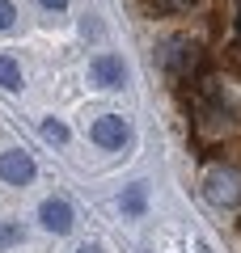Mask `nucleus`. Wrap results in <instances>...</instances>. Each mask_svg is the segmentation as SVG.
<instances>
[{"label":"nucleus","instance_id":"f8f14e48","mask_svg":"<svg viewBox=\"0 0 241 253\" xmlns=\"http://www.w3.org/2000/svg\"><path fill=\"white\" fill-rule=\"evenodd\" d=\"M13 241H21V228H13V224H0V249H4V245H13Z\"/></svg>","mask_w":241,"mask_h":253},{"label":"nucleus","instance_id":"6e6552de","mask_svg":"<svg viewBox=\"0 0 241 253\" xmlns=\"http://www.w3.org/2000/svg\"><path fill=\"white\" fill-rule=\"evenodd\" d=\"M144 203H148V199H144V186H127L123 190V194H119V211H123V215H144Z\"/></svg>","mask_w":241,"mask_h":253},{"label":"nucleus","instance_id":"39448f33","mask_svg":"<svg viewBox=\"0 0 241 253\" xmlns=\"http://www.w3.org/2000/svg\"><path fill=\"white\" fill-rule=\"evenodd\" d=\"M0 177L9 186H26V181H34V161L21 148H9V152H0Z\"/></svg>","mask_w":241,"mask_h":253},{"label":"nucleus","instance_id":"dca6fc26","mask_svg":"<svg viewBox=\"0 0 241 253\" xmlns=\"http://www.w3.org/2000/svg\"><path fill=\"white\" fill-rule=\"evenodd\" d=\"M237 30H241V21H237Z\"/></svg>","mask_w":241,"mask_h":253},{"label":"nucleus","instance_id":"20e7f679","mask_svg":"<svg viewBox=\"0 0 241 253\" xmlns=\"http://www.w3.org/2000/svg\"><path fill=\"white\" fill-rule=\"evenodd\" d=\"M89 76H93V84H98V89H123L127 68H123V59H119V55H98V59L89 63Z\"/></svg>","mask_w":241,"mask_h":253},{"label":"nucleus","instance_id":"7ed1b4c3","mask_svg":"<svg viewBox=\"0 0 241 253\" xmlns=\"http://www.w3.org/2000/svg\"><path fill=\"white\" fill-rule=\"evenodd\" d=\"M89 135H93V144H98V148L119 152V148L131 139V126H127V118H119V114H102V118H93Z\"/></svg>","mask_w":241,"mask_h":253},{"label":"nucleus","instance_id":"2eb2a0df","mask_svg":"<svg viewBox=\"0 0 241 253\" xmlns=\"http://www.w3.org/2000/svg\"><path fill=\"white\" fill-rule=\"evenodd\" d=\"M195 253H207V249H203V245H199V249H195Z\"/></svg>","mask_w":241,"mask_h":253},{"label":"nucleus","instance_id":"1a4fd4ad","mask_svg":"<svg viewBox=\"0 0 241 253\" xmlns=\"http://www.w3.org/2000/svg\"><path fill=\"white\" fill-rule=\"evenodd\" d=\"M0 89H9V93L21 89V63L13 55H0Z\"/></svg>","mask_w":241,"mask_h":253},{"label":"nucleus","instance_id":"ddd939ff","mask_svg":"<svg viewBox=\"0 0 241 253\" xmlns=\"http://www.w3.org/2000/svg\"><path fill=\"white\" fill-rule=\"evenodd\" d=\"M43 9H51V13H63V9H68V0H43Z\"/></svg>","mask_w":241,"mask_h":253},{"label":"nucleus","instance_id":"4468645a","mask_svg":"<svg viewBox=\"0 0 241 253\" xmlns=\"http://www.w3.org/2000/svg\"><path fill=\"white\" fill-rule=\"evenodd\" d=\"M76 253H102V245H80Z\"/></svg>","mask_w":241,"mask_h":253},{"label":"nucleus","instance_id":"9b49d317","mask_svg":"<svg viewBox=\"0 0 241 253\" xmlns=\"http://www.w3.org/2000/svg\"><path fill=\"white\" fill-rule=\"evenodd\" d=\"M13 21H17V4L13 0H0V30H13Z\"/></svg>","mask_w":241,"mask_h":253},{"label":"nucleus","instance_id":"f257e3e1","mask_svg":"<svg viewBox=\"0 0 241 253\" xmlns=\"http://www.w3.org/2000/svg\"><path fill=\"white\" fill-rule=\"evenodd\" d=\"M203 199L212 207H237L241 203V169L233 165H212L203 173Z\"/></svg>","mask_w":241,"mask_h":253},{"label":"nucleus","instance_id":"f03ea898","mask_svg":"<svg viewBox=\"0 0 241 253\" xmlns=\"http://www.w3.org/2000/svg\"><path fill=\"white\" fill-rule=\"evenodd\" d=\"M161 59H165V72L174 76V81H186V76H195V68L203 63V51H199L190 38H170L165 42V51H161Z\"/></svg>","mask_w":241,"mask_h":253},{"label":"nucleus","instance_id":"0eeeda50","mask_svg":"<svg viewBox=\"0 0 241 253\" xmlns=\"http://www.w3.org/2000/svg\"><path fill=\"white\" fill-rule=\"evenodd\" d=\"M203 0H148V9L161 17H182V13H195Z\"/></svg>","mask_w":241,"mask_h":253},{"label":"nucleus","instance_id":"9d476101","mask_svg":"<svg viewBox=\"0 0 241 253\" xmlns=\"http://www.w3.org/2000/svg\"><path fill=\"white\" fill-rule=\"evenodd\" d=\"M43 139H51V144H68V126L55 123V118H47V123H43Z\"/></svg>","mask_w":241,"mask_h":253},{"label":"nucleus","instance_id":"423d86ee","mask_svg":"<svg viewBox=\"0 0 241 253\" xmlns=\"http://www.w3.org/2000/svg\"><path fill=\"white\" fill-rule=\"evenodd\" d=\"M38 219H43V228H47V232H55V236L72 232V207L63 199H47L43 207H38Z\"/></svg>","mask_w":241,"mask_h":253}]
</instances>
